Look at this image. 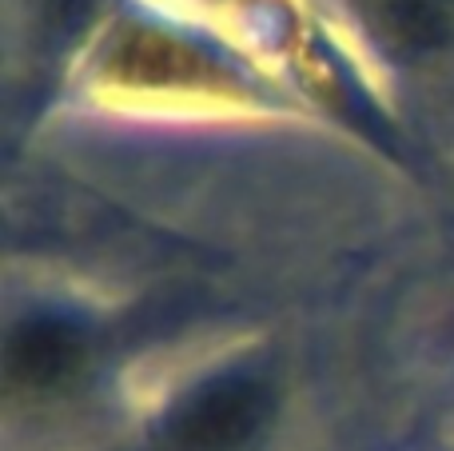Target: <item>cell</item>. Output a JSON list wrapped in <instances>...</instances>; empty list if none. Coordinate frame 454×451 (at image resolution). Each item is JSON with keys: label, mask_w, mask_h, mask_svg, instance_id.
Masks as SVG:
<instances>
[{"label": "cell", "mask_w": 454, "mask_h": 451, "mask_svg": "<svg viewBox=\"0 0 454 451\" xmlns=\"http://www.w3.org/2000/svg\"><path fill=\"white\" fill-rule=\"evenodd\" d=\"M383 28L403 48H439L454 36V0H383Z\"/></svg>", "instance_id": "3957f363"}, {"label": "cell", "mask_w": 454, "mask_h": 451, "mask_svg": "<svg viewBox=\"0 0 454 451\" xmlns=\"http://www.w3.org/2000/svg\"><path fill=\"white\" fill-rule=\"evenodd\" d=\"M275 420V392L263 376L227 372L200 384L164 423L168 451H247Z\"/></svg>", "instance_id": "6da1fadb"}, {"label": "cell", "mask_w": 454, "mask_h": 451, "mask_svg": "<svg viewBox=\"0 0 454 451\" xmlns=\"http://www.w3.org/2000/svg\"><path fill=\"white\" fill-rule=\"evenodd\" d=\"M88 360V336L72 320L28 316L4 340V380L12 392L44 396L80 376Z\"/></svg>", "instance_id": "7a4b0ae2"}]
</instances>
